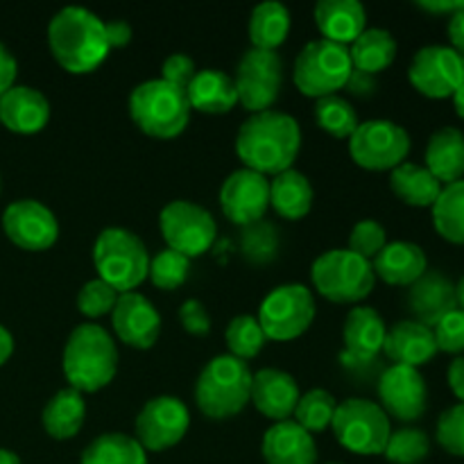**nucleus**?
I'll return each mask as SVG.
<instances>
[{
	"label": "nucleus",
	"instance_id": "nucleus-33",
	"mask_svg": "<svg viewBox=\"0 0 464 464\" xmlns=\"http://www.w3.org/2000/svg\"><path fill=\"white\" fill-rule=\"evenodd\" d=\"M247 30L252 48L275 50L276 53V48L288 39L290 9L276 0H266V3L254 7Z\"/></svg>",
	"mask_w": 464,
	"mask_h": 464
},
{
	"label": "nucleus",
	"instance_id": "nucleus-53",
	"mask_svg": "<svg viewBox=\"0 0 464 464\" xmlns=\"http://www.w3.org/2000/svg\"><path fill=\"white\" fill-rule=\"evenodd\" d=\"M449 41H451V48L456 50L460 57H464V9L462 12L449 16Z\"/></svg>",
	"mask_w": 464,
	"mask_h": 464
},
{
	"label": "nucleus",
	"instance_id": "nucleus-27",
	"mask_svg": "<svg viewBox=\"0 0 464 464\" xmlns=\"http://www.w3.org/2000/svg\"><path fill=\"white\" fill-rule=\"evenodd\" d=\"M374 275L390 285H412L426 270L429 258L426 252L408 240H394L381 249L379 256L372 261Z\"/></svg>",
	"mask_w": 464,
	"mask_h": 464
},
{
	"label": "nucleus",
	"instance_id": "nucleus-40",
	"mask_svg": "<svg viewBox=\"0 0 464 464\" xmlns=\"http://www.w3.org/2000/svg\"><path fill=\"white\" fill-rule=\"evenodd\" d=\"M240 252H243L245 261L254 263V266H266V263L275 261L276 252H279V231H276V227L266 220L243 227Z\"/></svg>",
	"mask_w": 464,
	"mask_h": 464
},
{
	"label": "nucleus",
	"instance_id": "nucleus-46",
	"mask_svg": "<svg viewBox=\"0 0 464 464\" xmlns=\"http://www.w3.org/2000/svg\"><path fill=\"white\" fill-rule=\"evenodd\" d=\"M438 352L444 353H462L464 352V311L456 308L449 315H444L433 326Z\"/></svg>",
	"mask_w": 464,
	"mask_h": 464
},
{
	"label": "nucleus",
	"instance_id": "nucleus-25",
	"mask_svg": "<svg viewBox=\"0 0 464 464\" xmlns=\"http://www.w3.org/2000/svg\"><path fill=\"white\" fill-rule=\"evenodd\" d=\"M383 352L394 365L421 367L435 358L438 343H435L433 329L420 324L415 320L397 322L392 329H388L383 343Z\"/></svg>",
	"mask_w": 464,
	"mask_h": 464
},
{
	"label": "nucleus",
	"instance_id": "nucleus-51",
	"mask_svg": "<svg viewBox=\"0 0 464 464\" xmlns=\"http://www.w3.org/2000/svg\"><path fill=\"white\" fill-rule=\"evenodd\" d=\"M347 89L352 91L353 95H358V98H367V95L374 93V89H376L374 75H370V72H362V71H353L347 80Z\"/></svg>",
	"mask_w": 464,
	"mask_h": 464
},
{
	"label": "nucleus",
	"instance_id": "nucleus-57",
	"mask_svg": "<svg viewBox=\"0 0 464 464\" xmlns=\"http://www.w3.org/2000/svg\"><path fill=\"white\" fill-rule=\"evenodd\" d=\"M0 464H21V458L9 449H0Z\"/></svg>",
	"mask_w": 464,
	"mask_h": 464
},
{
	"label": "nucleus",
	"instance_id": "nucleus-59",
	"mask_svg": "<svg viewBox=\"0 0 464 464\" xmlns=\"http://www.w3.org/2000/svg\"><path fill=\"white\" fill-rule=\"evenodd\" d=\"M0 188H3V181H0Z\"/></svg>",
	"mask_w": 464,
	"mask_h": 464
},
{
	"label": "nucleus",
	"instance_id": "nucleus-47",
	"mask_svg": "<svg viewBox=\"0 0 464 464\" xmlns=\"http://www.w3.org/2000/svg\"><path fill=\"white\" fill-rule=\"evenodd\" d=\"M198 66H195L193 59L184 53H175L170 57H166L161 66V80H166L168 84L179 86V89H188V84L193 82Z\"/></svg>",
	"mask_w": 464,
	"mask_h": 464
},
{
	"label": "nucleus",
	"instance_id": "nucleus-19",
	"mask_svg": "<svg viewBox=\"0 0 464 464\" xmlns=\"http://www.w3.org/2000/svg\"><path fill=\"white\" fill-rule=\"evenodd\" d=\"M118 338L131 349H150L161 335V315L140 293H122L111 311Z\"/></svg>",
	"mask_w": 464,
	"mask_h": 464
},
{
	"label": "nucleus",
	"instance_id": "nucleus-32",
	"mask_svg": "<svg viewBox=\"0 0 464 464\" xmlns=\"http://www.w3.org/2000/svg\"><path fill=\"white\" fill-rule=\"evenodd\" d=\"M390 188L408 207L426 208L438 202L444 186L420 163L403 161L390 172Z\"/></svg>",
	"mask_w": 464,
	"mask_h": 464
},
{
	"label": "nucleus",
	"instance_id": "nucleus-17",
	"mask_svg": "<svg viewBox=\"0 0 464 464\" xmlns=\"http://www.w3.org/2000/svg\"><path fill=\"white\" fill-rule=\"evenodd\" d=\"M220 207L238 227L263 220L270 208V181L247 168L234 170L220 186Z\"/></svg>",
	"mask_w": 464,
	"mask_h": 464
},
{
	"label": "nucleus",
	"instance_id": "nucleus-7",
	"mask_svg": "<svg viewBox=\"0 0 464 464\" xmlns=\"http://www.w3.org/2000/svg\"><path fill=\"white\" fill-rule=\"evenodd\" d=\"M311 279L317 293L335 304H358L374 290L372 261L352 249H329L313 261Z\"/></svg>",
	"mask_w": 464,
	"mask_h": 464
},
{
	"label": "nucleus",
	"instance_id": "nucleus-58",
	"mask_svg": "<svg viewBox=\"0 0 464 464\" xmlns=\"http://www.w3.org/2000/svg\"><path fill=\"white\" fill-rule=\"evenodd\" d=\"M456 297H458V306H460V311H464V276L456 285Z\"/></svg>",
	"mask_w": 464,
	"mask_h": 464
},
{
	"label": "nucleus",
	"instance_id": "nucleus-14",
	"mask_svg": "<svg viewBox=\"0 0 464 464\" xmlns=\"http://www.w3.org/2000/svg\"><path fill=\"white\" fill-rule=\"evenodd\" d=\"M190 412L181 399L161 394L140 408L136 415L134 438L145 451H168L188 433Z\"/></svg>",
	"mask_w": 464,
	"mask_h": 464
},
{
	"label": "nucleus",
	"instance_id": "nucleus-56",
	"mask_svg": "<svg viewBox=\"0 0 464 464\" xmlns=\"http://www.w3.org/2000/svg\"><path fill=\"white\" fill-rule=\"evenodd\" d=\"M451 98H453V109H456L458 116H460L464 121V84L456 91V93L451 95Z\"/></svg>",
	"mask_w": 464,
	"mask_h": 464
},
{
	"label": "nucleus",
	"instance_id": "nucleus-43",
	"mask_svg": "<svg viewBox=\"0 0 464 464\" xmlns=\"http://www.w3.org/2000/svg\"><path fill=\"white\" fill-rule=\"evenodd\" d=\"M118 297H121V293H116L102 279L86 281L80 288V293H77V308H80L82 315L95 320V317L109 315L116 308Z\"/></svg>",
	"mask_w": 464,
	"mask_h": 464
},
{
	"label": "nucleus",
	"instance_id": "nucleus-60",
	"mask_svg": "<svg viewBox=\"0 0 464 464\" xmlns=\"http://www.w3.org/2000/svg\"><path fill=\"white\" fill-rule=\"evenodd\" d=\"M329 464H338V462H329Z\"/></svg>",
	"mask_w": 464,
	"mask_h": 464
},
{
	"label": "nucleus",
	"instance_id": "nucleus-54",
	"mask_svg": "<svg viewBox=\"0 0 464 464\" xmlns=\"http://www.w3.org/2000/svg\"><path fill=\"white\" fill-rule=\"evenodd\" d=\"M447 379H449V388H451V392L460 399V403H464V356L456 358V361L449 365Z\"/></svg>",
	"mask_w": 464,
	"mask_h": 464
},
{
	"label": "nucleus",
	"instance_id": "nucleus-4",
	"mask_svg": "<svg viewBox=\"0 0 464 464\" xmlns=\"http://www.w3.org/2000/svg\"><path fill=\"white\" fill-rule=\"evenodd\" d=\"M249 365L231 353L211 358L195 383V401L208 420H231L245 411L252 392Z\"/></svg>",
	"mask_w": 464,
	"mask_h": 464
},
{
	"label": "nucleus",
	"instance_id": "nucleus-11",
	"mask_svg": "<svg viewBox=\"0 0 464 464\" xmlns=\"http://www.w3.org/2000/svg\"><path fill=\"white\" fill-rule=\"evenodd\" d=\"M411 152V136L401 125L392 121L358 122L356 131L349 136V154L353 163L365 170L383 172L401 166Z\"/></svg>",
	"mask_w": 464,
	"mask_h": 464
},
{
	"label": "nucleus",
	"instance_id": "nucleus-12",
	"mask_svg": "<svg viewBox=\"0 0 464 464\" xmlns=\"http://www.w3.org/2000/svg\"><path fill=\"white\" fill-rule=\"evenodd\" d=\"M159 227H161L168 249H175L188 258L202 256L216 243L218 227L213 216L207 208L188 199L168 202L159 216Z\"/></svg>",
	"mask_w": 464,
	"mask_h": 464
},
{
	"label": "nucleus",
	"instance_id": "nucleus-50",
	"mask_svg": "<svg viewBox=\"0 0 464 464\" xmlns=\"http://www.w3.org/2000/svg\"><path fill=\"white\" fill-rule=\"evenodd\" d=\"M104 34H107L109 50L122 48L131 41V25L127 21H109L104 23Z\"/></svg>",
	"mask_w": 464,
	"mask_h": 464
},
{
	"label": "nucleus",
	"instance_id": "nucleus-52",
	"mask_svg": "<svg viewBox=\"0 0 464 464\" xmlns=\"http://www.w3.org/2000/svg\"><path fill=\"white\" fill-rule=\"evenodd\" d=\"M417 7L430 14H449V16H453V14L462 12L464 0H417Z\"/></svg>",
	"mask_w": 464,
	"mask_h": 464
},
{
	"label": "nucleus",
	"instance_id": "nucleus-42",
	"mask_svg": "<svg viewBox=\"0 0 464 464\" xmlns=\"http://www.w3.org/2000/svg\"><path fill=\"white\" fill-rule=\"evenodd\" d=\"M190 272V258L175 249H163L150 258L148 276L157 288L161 290H177L184 285Z\"/></svg>",
	"mask_w": 464,
	"mask_h": 464
},
{
	"label": "nucleus",
	"instance_id": "nucleus-49",
	"mask_svg": "<svg viewBox=\"0 0 464 464\" xmlns=\"http://www.w3.org/2000/svg\"><path fill=\"white\" fill-rule=\"evenodd\" d=\"M16 72H18V63L14 59V54L9 53V48L5 44H0V95L7 93L9 89L16 82Z\"/></svg>",
	"mask_w": 464,
	"mask_h": 464
},
{
	"label": "nucleus",
	"instance_id": "nucleus-26",
	"mask_svg": "<svg viewBox=\"0 0 464 464\" xmlns=\"http://www.w3.org/2000/svg\"><path fill=\"white\" fill-rule=\"evenodd\" d=\"M367 14L358 0H320L315 5V25L322 39L352 45L365 32Z\"/></svg>",
	"mask_w": 464,
	"mask_h": 464
},
{
	"label": "nucleus",
	"instance_id": "nucleus-37",
	"mask_svg": "<svg viewBox=\"0 0 464 464\" xmlns=\"http://www.w3.org/2000/svg\"><path fill=\"white\" fill-rule=\"evenodd\" d=\"M335 411H338V399L326 390L315 388L302 394L297 401V408L293 412V421H297L308 433H322L329 429L334 421Z\"/></svg>",
	"mask_w": 464,
	"mask_h": 464
},
{
	"label": "nucleus",
	"instance_id": "nucleus-39",
	"mask_svg": "<svg viewBox=\"0 0 464 464\" xmlns=\"http://www.w3.org/2000/svg\"><path fill=\"white\" fill-rule=\"evenodd\" d=\"M227 347H229L231 356L240 358V361H252L266 347L267 338L263 334L261 324L254 315H238L227 324L225 331Z\"/></svg>",
	"mask_w": 464,
	"mask_h": 464
},
{
	"label": "nucleus",
	"instance_id": "nucleus-28",
	"mask_svg": "<svg viewBox=\"0 0 464 464\" xmlns=\"http://www.w3.org/2000/svg\"><path fill=\"white\" fill-rule=\"evenodd\" d=\"M426 170L442 186L464 179V134L458 127H440L426 145Z\"/></svg>",
	"mask_w": 464,
	"mask_h": 464
},
{
	"label": "nucleus",
	"instance_id": "nucleus-48",
	"mask_svg": "<svg viewBox=\"0 0 464 464\" xmlns=\"http://www.w3.org/2000/svg\"><path fill=\"white\" fill-rule=\"evenodd\" d=\"M179 322L190 335H207L211 331V317L199 299H186L179 308Z\"/></svg>",
	"mask_w": 464,
	"mask_h": 464
},
{
	"label": "nucleus",
	"instance_id": "nucleus-9",
	"mask_svg": "<svg viewBox=\"0 0 464 464\" xmlns=\"http://www.w3.org/2000/svg\"><path fill=\"white\" fill-rule=\"evenodd\" d=\"M335 440L340 447L358 456H383L392 426L379 403L370 399H344L338 403L334 421H331Z\"/></svg>",
	"mask_w": 464,
	"mask_h": 464
},
{
	"label": "nucleus",
	"instance_id": "nucleus-21",
	"mask_svg": "<svg viewBox=\"0 0 464 464\" xmlns=\"http://www.w3.org/2000/svg\"><path fill=\"white\" fill-rule=\"evenodd\" d=\"M408 308L415 315V322L433 329L444 315L458 308L456 285L440 270H426L408 293Z\"/></svg>",
	"mask_w": 464,
	"mask_h": 464
},
{
	"label": "nucleus",
	"instance_id": "nucleus-18",
	"mask_svg": "<svg viewBox=\"0 0 464 464\" xmlns=\"http://www.w3.org/2000/svg\"><path fill=\"white\" fill-rule=\"evenodd\" d=\"M381 408L399 421H417L429 406V388L420 370L392 365L379 379Z\"/></svg>",
	"mask_w": 464,
	"mask_h": 464
},
{
	"label": "nucleus",
	"instance_id": "nucleus-20",
	"mask_svg": "<svg viewBox=\"0 0 464 464\" xmlns=\"http://www.w3.org/2000/svg\"><path fill=\"white\" fill-rule=\"evenodd\" d=\"M299 385L288 372L284 370H267L256 372L252 376V392H249V401L254 403L258 412L267 420L288 421L293 417L295 408H297Z\"/></svg>",
	"mask_w": 464,
	"mask_h": 464
},
{
	"label": "nucleus",
	"instance_id": "nucleus-8",
	"mask_svg": "<svg viewBox=\"0 0 464 464\" xmlns=\"http://www.w3.org/2000/svg\"><path fill=\"white\" fill-rule=\"evenodd\" d=\"M352 72L353 63L347 45L334 44L329 39H315L308 41L295 59L293 80L299 93L320 100L344 89Z\"/></svg>",
	"mask_w": 464,
	"mask_h": 464
},
{
	"label": "nucleus",
	"instance_id": "nucleus-2",
	"mask_svg": "<svg viewBox=\"0 0 464 464\" xmlns=\"http://www.w3.org/2000/svg\"><path fill=\"white\" fill-rule=\"evenodd\" d=\"M48 45L59 66L72 75L95 71L109 54L104 21L77 5L59 9L50 18Z\"/></svg>",
	"mask_w": 464,
	"mask_h": 464
},
{
	"label": "nucleus",
	"instance_id": "nucleus-13",
	"mask_svg": "<svg viewBox=\"0 0 464 464\" xmlns=\"http://www.w3.org/2000/svg\"><path fill=\"white\" fill-rule=\"evenodd\" d=\"M238 102L249 113H261L272 109L279 100L284 84V62L275 50L249 48L240 57L234 75Z\"/></svg>",
	"mask_w": 464,
	"mask_h": 464
},
{
	"label": "nucleus",
	"instance_id": "nucleus-10",
	"mask_svg": "<svg viewBox=\"0 0 464 464\" xmlns=\"http://www.w3.org/2000/svg\"><path fill=\"white\" fill-rule=\"evenodd\" d=\"M256 320L267 340L288 343L311 329L315 297L304 284H284L263 299Z\"/></svg>",
	"mask_w": 464,
	"mask_h": 464
},
{
	"label": "nucleus",
	"instance_id": "nucleus-16",
	"mask_svg": "<svg viewBox=\"0 0 464 464\" xmlns=\"http://www.w3.org/2000/svg\"><path fill=\"white\" fill-rule=\"evenodd\" d=\"M5 236L27 252H44L59 238L54 213L39 199H16L3 213Z\"/></svg>",
	"mask_w": 464,
	"mask_h": 464
},
{
	"label": "nucleus",
	"instance_id": "nucleus-41",
	"mask_svg": "<svg viewBox=\"0 0 464 464\" xmlns=\"http://www.w3.org/2000/svg\"><path fill=\"white\" fill-rule=\"evenodd\" d=\"M430 453V440L421 429H399L390 433L383 456L392 464H421Z\"/></svg>",
	"mask_w": 464,
	"mask_h": 464
},
{
	"label": "nucleus",
	"instance_id": "nucleus-23",
	"mask_svg": "<svg viewBox=\"0 0 464 464\" xmlns=\"http://www.w3.org/2000/svg\"><path fill=\"white\" fill-rule=\"evenodd\" d=\"M385 334H388V326L376 308H352L343 326L344 358L353 362H372L383 352Z\"/></svg>",
	"mask_w": 464,
	"mask_h": 464
},
{
	"label": "nucleus",
	"instance_id": "nucleus-15",
	"mask_svg": "<svg viewBox=\"0 0 464 464\" xmlns=\"http://www.w3.org/2000/svg\"><path fill=\"white\" fill-rule=\"evenodd\" d=\"M408 80L426 98H451L464 84V57L451 45H426L412 57Z\"/></svg>",
	"mask_w": 464,
	"mask_h": 464
},
{
	"label": "nucleus",
	"instance_id": "nucleus-38",
	"mask_svg": "<svg viewBox=\"0 0 464 464\" xmlns=\"http://www.w3.org/2000/svg\"><path fill=\"white\" fill-rule=\"evenodd\" d=\"M315 122L335 139H349L358 127V113L349 100L326 95L315 102Z\"/></svg>",
	"mask_w": 464,
	"mask_h": 464
},
{
	"label": "nucleus",
	"instance_id": "nucleus-22",
	"mask_svg": "<svg viewBox=\"0 0 464 464\" xmlns=\"http://www.w3.org/2000/svg\"><path fill=\"white\" fill-rule=\"evenodd\" d=\"M50 121V102L39 89L14 84L0 95V125L16 134H36Z\"/></svg>",
	"mask_w": 464,
	"mask_h": 464
},
{
	"label": "nucleus",
	"instance_id": "nucleus-5",
	"mask_svg": "<svg viewBox=\"0 0 464 464\" xmlns=\"http://www.w3.org/2000/svg\"><path fill=\"white\" fill-rule=\"evenodd\" d=\"M93 266L98 279L116 293H134L148 279L150 254L134 231L107 227L93 243Z\"/></svg>",
	"mask_w": 464,
	"mask_h": 464
},
{
	"label": "nucleus",
	"instance_id": "nucleus-34",
	"mask_svg": "<svg viewBox=\"0 0 464 464\" xmlns=\"http://www.w3.org/2000/svg\"><path fill=\"white\" fill-rule=\"evenodd\" d=\"M349 57H352L353 71L376 75L394 62L397 41L383 27H370V30L365 27V32L349 45Z\"/></svg>",
	"mask_w": 464,
	"mask_h": 464
},
{
	"label": "nucleus",
	"instance_id": "nucleus-3",
	"mask_svg": "<svg viewBox=\"0 0 464 464\" xmlns=\"http://www.w3.org/2000/svg\"><path fill=\"white\" fill-rule=\"evenodd\" d=\"M62 370L68 388L82 394L107 388L118 372V349L104 326L95 322L77 324L62 353Z\"/></svg>",
	"mask_w": 464,
	"mask_h": 464
},
{
	"label": "nucleus",
	"instance_id": "nucleus-6",
	"mask_svg": "<svg viewBox=\"0 0 464 464\" xmlns=\"http://www.w3.org/2000/svg\"><path fill=\"white\" fill-rule=\"evenodd\" d=\"M190 104L186 91L166 80H148L130 93V116L143 134L175 139L188 127Z\"/></svg>",
	"mask_w": 464,
	"mask_h": 464
},
{
	"label": "nucleus",
	"instance_id": "nucleus-55",
	"mask_svg": "<svg viewBox=\"0 0 464 464\" xmlns=\"http://www.w3.org/2000/svg\"><path fill=\"white\" fill-rule=\"evenodd\" d=\"M14 353V338L3 324H0V367L9 361V356Z\"/></svg>",
	"mask_w": 464,
	"mask_h": 464
},
{
	"label": "nucleus",
	"instance_id": "nucleus-30",
	"mask_svg": "<svg viewBox=\"0 0 464 464\" xmlns=\"http://www.w3.org/2000/svg\"><path fill=\"white\" fill-rule=\"evenodd\" d=\"M270 207L285 220H302L313 207V186L304 172H279L270 181Z\"/></svg>",
	"mask_w": 464,
	"mask_h": 464
},
{
	"label": "nucleus",
	"instance_id": "nucleus-1",
	"mask_svg": "<svg viewBox=\"0 0 464 464\" xmlns=\"http://www.w3.org/2000/svg\"><path fill=\"white\" fill-rule=\"evenodd\" d=\"M302 148V127L290 113L267 109L249 113L236 136V154L247 170L258 175H279L290 170Z\"/></svg>",
	"mask_w": 464,
	"mask_h": 464
},
{
	"label": "nucleus",
	"instance_id": "nucleus-29",
	"mask_svg": "<svg viewBox=\"0 0 464 464\" xmlns=\"http://www.w3.org/2000/svg\"><path fill=\"white\" fill-rule=\"evenodd\" d=\"M190 109L202 113H227L238 104L234 77L220 68H204L195 72L186 89Z\"/></svg>",
	"mask_w": 464,
	"mask_h": 464
},
{
	"label": "nucleus",
	"instance_id": "nucleus-31",
	"mask_svg": "<svg viewBox=\"0 0 464 464\" xmlns=\"http://www.w3.org/2000/svg\"><path fill=\"white\" fill-rule=\"evenodd\" d=\"M86 420L84 394L72 388H63L45 403L44 421L45 433L53 440H71L82 430Z\"/></svg>",
	"mask_w": 464,
	"mask_h": 464
},
{
	"label": "nucleus",
	"instance_id": "nucleus-36",
	"mask_svg": "<svg viewBox=\"0 0 464 464\" xmlns=\"http://www.w3.org/2000/svg\"><path fill=\"white\" fill-rule=\"evenodd\" d=\"M430 211L435 231L449 243L464 245V179L444 186Z\"/></svg>",
	"mask_w": 464,
	"mask_h": 464
},
{
	"label": "nucleus",
	"instance_id": "nucleus-44",
	"mask_svg": "<svg viewBox=\"0 0 464 464\" xmlns=\"http://www.w3.org/2000/svg\"><path fill=\"white\" fill-rule=\"evenodd\" d=\"M435 438L444 451L464 458V403H456L440 415Z\"/></svg>",
	"mask_w": 464,
	"mask_h": 464
},
{
	"label": "nucleus",
	"instance_id": "nucleus-45",
	"mask_svg": "<svg viewBox=\"0 0 464 464\" xmlns=\"http://www.w3.org/2000/svg\"><path fill=\"white\" fill-rule=\"evenodd\" d=\"M385 245H388V234H385L383 225H379L376 220H361L349 236V249L367 261H374Z\"/></svg>",
	"mask_w": 464,
	"mask_h": 464
},
{
	"label": "nucleus",
	"instance_id": "nucleus-24",
	"mask_svg": "<svg viewBox=\"0 0 464 464\" xmlns=\"http://www.w3.org/2000/svg\"><path fill=\"white\" fill-rule=\"evenodd\" d=\"M266 464H317L315 440L297 421H276L261 442Z\"/></svg>",
	"mask_w": 464,
	"mask_h": 464
},
{
	"label": "nucleus",
	"instance_id": "nucleus-35",
	"mask_svg": "<svg viewBox=\"0 0 464 464\" xmlns=\"http://www.w3.org/2000/svg\"><path fill=\"white\" fill-rule=\"evenodd\" d=\"M80 464H148V456L131 435L104 433L82 451Z\"/></svg>",
	"mask_w": 464,
	"mask_h": 464
}]
</instances>
